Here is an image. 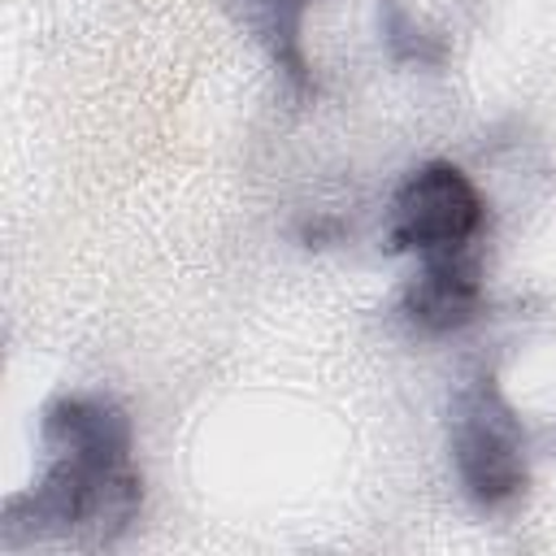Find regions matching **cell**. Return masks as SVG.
Here are the masks:
<instances>
[{"mask_svg":"<svg viewBox=\"0 0 556 556\" xmlns=\"http://www.w3.org/2000/svg\"><path fill=\"white\" fill-rule=\"evenodd\" d=\"M452 460L473 504L500 508L526 486V439L495 378H469L452 400Z\"/></svg>","mask_w":556,"mask_h":556,"instance_id":"obj_1","label":"cell"},{"mask_svg":"<svg viewBox=\"0 0 556 556\" xmlns=\"http://www.w3.org/2000/svg\"><path fill=\"white\" fill-rule=\"evenodd\" d=\"M482 213L486 208L469 174L447 161H430L413 169L395 191L391 252H417L421 261L465 252L482 230Z\"/></svg>","mask_w":556,"mask_h":556,"instance_id":"obj_2","label":"cell"},{"mask_svg":"<svg viewBox=\"0 0 556 556\" xmlns=\"http://www.w3.org/2000/svg\"><path fill=\"white\" fill-rule=\"evenodd\" d=\"M478 308H482V265L473 248L426 256L421 274L404 287V313L426 334L460 330L478 317Z\"/></svg>","mask_w":556,"mask_h":556,"instance_id":"obj_3","label":"cell"},{"mask_svg":"<svg viewBox=\"0 0 556 556\" xmlns=\"http://www.w3.org/2000/svg\"><path fill=\"white\" fill-rule=\"evenodd\" d=\"M387 48H391L395 61H439L443 56L439 39L426 35V30H417L395 4H387Z\"/></svg>","mask_w":556,"mask_h":556,"instance_id":"obj_4","label":"cell"}]
</instances>
